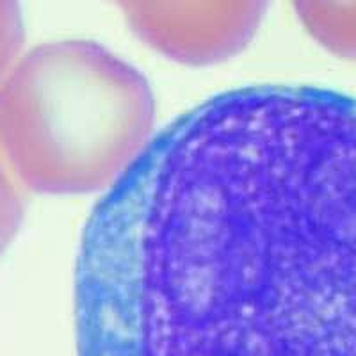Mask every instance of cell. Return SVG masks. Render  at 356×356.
<instances>
[{
	"label": "cell",
	"mask_w": 356,
	"mask_h": 356,
	"mask_svg": "<svg viewBox=\"0 0 356 356\" xmlns=\"http://www.w3.org/2000/svg\"><path fill=\"white\" fill-rule=\"evenodd\" d=\"M77 356H356V98L250 86L157 134L91 212Z\"/></svg>",
	"instance_id": "cell-1"
},
{
	"label": "cell",
	"mask_w": 356,
	"mask_h": 356,
	"mask_svg": "<svg viewBox=\"0 0 356 356\" xmlns=\"http://www.w3.org/2000/svg\"><path fill=\"white\" fill-rule=\"evenodd\" d=\"M155 102L138 70L91 41L44 43L0 84V148L25 187H113L150 145Z\"/></svg>",
	"instance_id": "cell-2"
},
{
	"label": "cell",
	"mask_w": 356,
	"mask_h": 356,
	"mask_svg": "<svg viewBox=\"0 0 356 356\" xmlns=\"http://www.w3.org/2000/svg\"><path fill=\"white\" fill-rule=\"evenodd\" d=\"M134 34L177 63L191 66L227 61L246 49L259 31L266 2H122Z\"/></svg>",
	"instance_id": "cell-3"
},
{
	"label": "cell",
	"mask_w": 356,
	"mask_h": 356,
	"mask_svg": "<svg viewBox=\"0 0 356 356\" xmlns=\"http://www.w3.org/2000/svg\"><path fill=\"white\" fill-rule=\"evenodd\" d=\"M301 24L324 49L356 61V2H296Z\"/></svg>",
	"instance_id": "cell-4"
},
{
	"label": "cell",
	"mask_w": 356,
	"mask_h": 356,
	"mask_svg": "<svg viewBox=\"0 0 356 356\" xmlns=\"http://www.w3.org/2000/svg\"><path fill=\"white\" fill-rule=\"evenodd\" d=\"M24 184L0 148V255L17 235L25 212Z\"/></svg>",
	"instance_id": "cell-5"
},
{
	"label": "cell",
	"mask_w": 356,
	"mask_h": 356,
	"mask_svg": "<svg viewBox=\"0 0 356 356\" xmlns=\"http://www.w3.org/2000/svg\"><path fill=\"white\" fill-rule=\"evenodd\" d=\"M25 31L20 6L11 0H0V84L17 65L24 44Z\"/></svg>",
	"instance_id": "cell-6"
}]
</instances>
